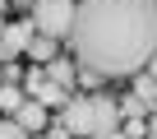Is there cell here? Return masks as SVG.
Listing matches in <instances>:
<instances>
[{"mask_svg":"<svg viewBox=\"0 0 157 139\" xmlns=\"http://www.w3.org/2000/svg\"><path fill=\"white\" fill-rule=\"evenodd\" d=\"M0 139H28V134L14 125V116H0Z\"/></svg>","mask_w":157,"mask_h":139,"instance_id":"9","label":"cell"},{"mask_svg":"<svg viewBox=\"0 0 157 139\" xmlns=\"http://www.w3.org/2000/svg\"><path fill=\"white\" fill-rule=\"evenodd\" d=\"M28 42H33V23H28V19H23V23H5V33H0V60L23 56Z\"/></svg>","mask_w":157,"mask_h":139,"instance_id":"4","label":"cell"},{"mask_svg":"<svg viewBox=\"0 0 157 139\" xmlns=\"http://www.w3.org/2000/svg\"><path fill=\"white\" fill-rule=\"evenodd\" d=\"M69 46L97 79H129L157 56V0H78Z\"/></svg>","mask_w":157,"mask_h":139,"instance_id":"1","label":"cell"},{"mask_svg":"<svg viewBox=\"0 0 157 139\" xmlns=\"http://www.w3.org/2000/svg\"><path fill=\"white\" fill-rule=\"evenodd\" d=\"M46 130H51L46 139H69V130H65V125H46Z\"/></svg>","mask_w":157,"mask_h":139,"instance_id":"10","label":"cell"},{"mask_svg":"<svg viewBox=\"0 0 157 139\" xmlns=\"http://www.w3.org/2000/svg\"><path fill=\"white\" fill-rule=\"evenodd\" d=\"M148 79H152V88H157V56L148 60Z\"/></svg>","mask_w":157,"mask_h":139,"instance_id":"12","label":"cell"},{"mask_svg":"<svg viewBox=\"0 0 157 139\" xmlns=\"http://www.w3.org/2000/svg\"><path fill=\"white\" fill-rule=\"evenodd\" d=\"M0 107H5V111H19V107H23V93H19L14 84H0Z\"/></svg>","mask_w":157,"mask_h":139,"instance_id":"8","label":"cell"},{"mask_svg":"<svg viewBox=\"0 0 157 139\" xmlns=\"http://www.w3.org/2000/svg\"><path fill=\"white\" fill-rule=\"evenodd\" d=\"M23 56H33V65H51V60H56V42L33 33V42H28V51H23Z\"/></svg>","mask_w":157,"mask_h":139,"instance_id":"7","label":"cell"},{"mask_svg":"<svg viewBox=\"0 0 157 139\" xmlns=\"http://www.w3.org/2000/svg\"><path fill=\"white\" fill-rule=\"evenodd\" d=\"M14 5H37V0H14Z\"/></svg>","mask_w":157,"mask_h":139,"instance_id":"13","label":"cell"},{"mask_svg":"<svg viewBox=\"0 0 157 139\" xmlns=\"http://www.w3.org/2000/svg\"><path fill=\"white\" fill-rule=\"evenodd\" d=\"M65 130L83 139H116L120 134V107L106 93H78L65 102Z\"/></svg>","mask_w":157,"mask_h":139,"instance_id":"2","label":"cell"},{"mask_svg":"<svg viewBox=\"0 0 157 139\" xmlns=\"http://www.w3.org/2000/svg\"><path fill=\"white\" fill-rule=\"evenodd\" d=\"M46 79H51L56 88H65V93H69V88H74V60H60V56H56V60L46 65Z\"/></svg>","mask_w":157,"mask_h":139,"instance_id":"6","label":"cell"},{"mask_svg":"<svg viewBox=\"0 0 157 139\" xmlns=\"http://www.w3.org/2000/svg\"><path fill=\"white\" fill-rule=\"evenodd\" d=\"M14 125H19L23 134H37V130H46V125H51V116H46V107H37V102H23V107L14 111Z\"/></svg>","mask_w":157,"mask_h":139,"instance_id":"5","label":"cell"},{"mask_svg":"<svg viewBox=\"0 0 157 139\" xmlns=\"http://www.w3.org/2000/svg\"><path fill=\"white\" fill-rule=\"evenodd\" d=\"M33 33L37 37H69V28H74V0H37L33 5Z\"/></svg>","mask_w":157,"mask_h":139,"instance_id":"3","label":"cell"},{"mask_svg":"<svg viewBox=\"0 0 157 139\" xmlns=\"http://www.w3.org/2000/svg\"><path fill=\"white\" fill-rule=\"evenodd\" d=\"M5 23H10V19H5V14H0V33H5Z\"/></svg>","mask_w":157,"mask_h":139,"instance_id":"14","label":"cell"},{"mask_svg":"<svg viewBox=\"0 0 157 139\" xmlns=\"http://www.w3.org/2000/svg\"><path fill=\"white\" fill-rule=\"evenodd\" d=\"M143 134H148V139H157V111H152V121L143 125Z\"/></svg>","mask_w":157,"mask_h":139,"instance_id":"11","label":"cell"}]
</instances>
